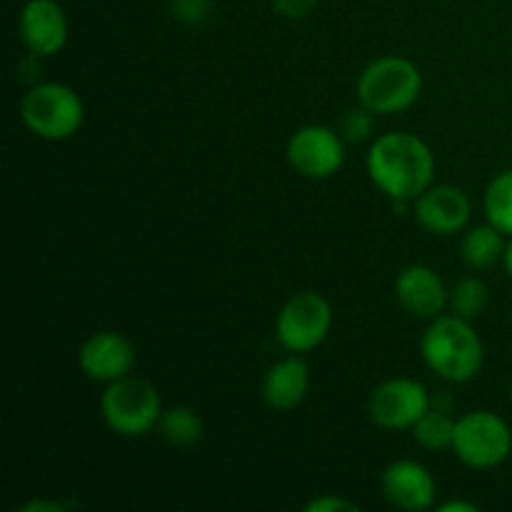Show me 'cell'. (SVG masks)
<instances>
[{"label": "cell", "instance_id": "obj_1", "mask_svg": "<svg viewBox=\"0 0 512 512\" xmlns=\"http://www.w3.org/2000/svg\"><path fill=\"white\" fill-rule=\"evenodd\" d=\"M368 175L375 188L393 203H413L433 185L435 155L423 138L413 133H385L370 145Z\"/></svg>", "mask_w": 512, "mask_h": 512}, {"label": "cell", "instance_id": "obj_2", "mask_svg": "<svg viewBox=\"0 0 512 512\" xmlns=\"http://www.w3.org/2000/svg\"><path fill=\"white\" fill-rule=\"evenodd\" d=\"M425 368L445 383H470L485 365V345L473 323L460 315H438L420 338Z\"/></svg>", "mask_w": 512, "mask_h": 512}, {"label": "cell", "instance_id": "obj_3", "mask_svg": "<svg viewBox=\"0 0 512 512\" xmlns=\"http://www.w3.org/2000/svg\"><path fill=\"white\" fill-rule=\"evenodd\" d=\"M423 93V73L400 55H383L365 65L358 78V103L375 115H395L413 108Z\"/></svg>", "mask_w": 512, "mask_h": 512}, {"label": "cell", "instance_id": "obj_4", "mask_svg": "<svg viewBox=\"0 0 512 512\" xmlns=\"http://www.w3.org/2000/svg\"><path fill=\"white\" fill-rule=\"evenodd\" d=\"M20 120L40 140H70L85 123L83 98L65 83H35L20 100Z\"/></svg>", "mask_w": 512, "mask_h": 512}, {"label": "cell", "instance_id": "obj_5", "mask_svg": "<svg viewBox=\"0 0 512 512\" xmlns=\"http://www.w3.org/2000/svg\"><path fill=\"white\" fill-rule=\"evenodd\" d=\"M100 415L120 438H143L158 428L163 403L150 380L125 375L105 385L100 395Z\"/></svg>", "mask_w": 512, "mask_h": 512}, {"label": "cell", "instance_id": "obj_6", "mask_svg": "<svg viewBox=\"0 0 512 512\" xmlns=\"http://www.w3.org/2000/svg\"><path fill=\"white\" fill-rule=\"evenodd\" d=\"M455 458L473 470H493L512 453L510 425L493 410H470L455 420Z\"/></svg>", "mask_w": 512, "mask_h": 512}, {"label": "cell", "instance_id": "obj_7", "mask_svg": "<svg viewBox=\"0 0 512 512\" xmlns=\"http://www.w3.org/2000/svg\"><path fill=\"white\" fill-rule=\"evenodd\" d=\"M333 328V308L315 290L295 293L275 318V338L288 353H310L320 348Z\"/></svg>", "mask_w": 512, "mask_h": 512}, {"label": "cell", "instance_id": "obj_8", "mask_svg": "<svg viewBox=\"0 0 512 512\" xmlns=\"http://www.w3.org/2000/svg\"><path fill=\"white\" fill-rule=\"evenodd\" d=\"M433 408L428 388L413 378H390L375 385L368 398V418L383 430H413Z\"/></svg>", "mask_w": 512, "mask_h": 512}, {"label": "cell", "instance_id": "obj_9", "mask_svg": "<svg viewBox=\"0 0 512 512\" xmlns=\"http://www.w3.org/2000/svg\"><path fill=\"white\" fill-rule=\"evenodd\" d=\"M288 163L295 173L310 180H328L343 168L345 140L328 125H305L288 140Z\"/></svg>", "mask_w": 512, "mask_h": 512}, {"label": "cell", "instance_id": "obj_10", "mask_svg": "<svg viewBox=\"0 0 512 512\" xmlns=\"http://www.w3.org/2000/svg\"><path fill=\"white\" fill-rule=\"evenodd\" d=\"M135 363H138V353H135L133 340L120 330L93 333L78 350V365L85 378L103 385L133 375Z\"/></svg>", "mask_w": 512, "mask_h": 512}, {"label": "cell", "instance_id": "obj_11", "mask_svg": "<svg viewBox=\"0 0 512 512\" xmlns=\"http://www.w3.org/2000/svg\"><path fill=\"white\" fill-rule=\"evenodd\" d=\"M18 33L33 58H53L68 43V15L58 0H28L20 8Z\"/></svg>", "mask_w": 512, "mask_h": 512}, {"label": "cell", "instance_id": "obj_12", "mask_svg": "<svg viewBox=\"0 0 512 512\" xmlns=\"http://www.w3.org/2000/svg\"><path fill=\"white\" fill-rule=\"evenodd\" d=\"M415 220L433 235L463 233L473 215L468 193L455 185H430L423 195L413 200Z\"/></svg>", "mask_w": 512, "mask_h": 512}, {"label": "cell", "instance_id": "obj_13", "mask_svg": "<svg viewBox=\"0 0 512 512\" xmlns=\"http://www.w3.org/2000/svg\"><path fill=\"white\" fill-rule=\"evenodd\" d=\"M385 500L395 510L423 512L430 510L438 498V485L430 470L415 460H395L383 470L380 478Z\"/></svg>", "mask_w": 512, "mask_h": 512}, {"label": "cell", "instance_id": "obj_14", "mask_svg": "<svg viewBox=\"0 0 512 512\" xmlns=\"http://www.w3.org/2000/svg\"><path fill=\"white\" fill-rule=\"evenodd\" d=\"M395 298L413 318L433 320L450 305V290L430 265H408L395 278Z\"/></svg>", "mask_w": 512, "mask_h": 512}, {"label": "cell", "instance_id": "obj_15", "mask_svg": "<svg viewBox=\"0 0 512 512\" xmlns=\"http://www.w3.org/2000/svg\"><path fill=\"white\" fill-rule=\"evenodd\" d=\"M310 390V368L298 353L290 358L278 360L273 368L265 373L260 393L263 400L273 410H293L308 398Z\"/></svg>", "mask_w": 512, "mask_h": 512}, {"label": "cell", "instance_id": "obj_16", "mask_svg": "<svg viewBox=\"0 0 512 512\" xmlns=\"http://www.w3.org/2000/svg\"><path fill=\"white\" fill-rule=\"evenodd\" d=\"M505 238L508 235L500 233L495 225H475L460 240V258L465 260V265L473 270H490L495 265L503 263L505 255Z\"/></svg>", "mask_w": 512, "mask_h": 512}, {"label": "cell", "instance_id": "obj_17", "mask_svg": "<svg viewBox=\"0 0 512 512\" xmlns=\"http://www.w3.org/2000/svg\"><path fill=\"white\" fill-rule=\"evenodd\" d=\"M155 430L173 448H190V445L200 443L205 435L203 418L193 408H185V405H175V408L163 410Z\"/></svg>", "mask_w": 512, "mask_h": 512}, {"label": "cell", "instance_id": "obj_18", "mask_svg": "<svg viewBox=\"0 0 512 512\" xmlns=\"http://www.w3.org/2000/svg\"><path fill=\"white\" fill-rule=\"evenodd\" d=\"M483 210L490 225L512 238V168L490 180L483 195Z\"/></svg>", "mask_w": 512, "mask_h": 512}, {"label": "cell", "instance_id": "obj_19", "mask_svg": "<svg viewBox=\"0 0 512 512\" xmlns=\"http://www.w3.org/2000/svg\"><path fill=\"white\" fill-rule=\"evenodd\" d=\"M413 438L420 448L430 450V453H440V450H453L455 440V418H450L448 410L430 408L418 423L413 425Z\"/></svg>", "mask_w": 512, "mask_h": 512}, {"label": "cell", "instance_id": "obj_20", "mask_svg": "<svg viewBox=\"0 0 512 512\" xmlns=\"http://www.w3.org/2000/svg\"><path fill=\"white\" fill-rule=\"evenodd\" d=\"M490 303V288L485 280L475 278V275H468V278L458 280L450 290V310L460 318L470 320L473 323L475 318L485 313Z\"/></svg>", "mask_w": 512, "mask_h": 512}, {"label": "cell", "instance_id": "obj_21", "mask_svg": "<svg viewBox=\"0 0 512 512\" xmlns=\"http://www.w3.org/2000/svg\"><path fill=\"white\" fill-rule=\"evenodd\" d=\"M375 130V113L368 110L365 105L348 110L340 123V135H343L345 143H365V140L373 135Z\"/></svg>", "mask_w": 512, "mask_h": 512}, {"label": "cell", "instance_id": "obj_22", "mask_svg": "<svg viewBox=\"0 0 512 512\" xmlns=\"http://www.w3.org/2000/svg\"><path fill=\"white\" fill-rule=\"evenodd\" d=\"M305 512H360V505L340 495H320L305 505Z\"/></svg>", "mask_w": 512, "mask_h": 512}, {"label": "cell", "instance_id": "obj_23", "mask_svg": "<svg viewBox=\"0 0 512 512\" xmlns=\"http://www.w3.org/2000/svg\"><path fill=\"white\" fill-rule=\"evenodd\" d=\"M318 0H273V10L280 18L303 20L315 10Z\"/></svg>", "mask_w": 512, "mask_h": 512}, {"label": "cell", "instance_id": "obj_24", "mask_svg": "<svg viewBox=\"0 0 512 512\" xmlns=\"http://www.w3.org/2000/svg\"><path fill=\"white\" fill-rule=\"evenodd\" d=\"M210 0H173V10L185 23H200L208 15Z\"/></svg>", "mask_w": 512, "mask_h": 512}, {"label": "cell", "instance_id": "obj_25", "mask_svg": "<svg viewBox=\"0 0 512 512\" xmlns=\"http://www.w3.org/2000/svg\"><path fill=\"white\" fill-rule=\"evenodd\" d=\"M23 512H40V510H48V512H63L65 510V505L63 503H48V500H33V503H28V505H23V508H20Z\"/></svg>", "mask_w": 512, "mask_h": 512}, {"label": "cell", "instance_id": "obj_26", "mask_svg": "<svg viewBox=\"0 0 512 512\" xmlns=\"http://www.w3.org/2000/svg\"><path fill=\"white\" fill-rule=\"evenodd\" d=\"M440 512H478V505L463 503V500H450V503H440Z\"/></svg>", "mask_w": 512, "mask_h": 512}, {"label": "cell", "instance_id": "obj_27", "mask_svg": "<svg viewBox=\"0 0 512 512\" xmlns=\"http://www.w3.org/2000/svg\"><path fill=\"white\" fill-rule=\"evenodd\" d=\"M503 268L505 273L512 278V238L508 240V245H505V255H503Z\"/></svg>", "mask_w": 512, "mask_h": 512}, {"label": "cell", "instance_id": "obj_28", "mask_svg": "<svg viewBox=\"0 0 512 512\" xmlns=\"http://www.w3.org/2000/svg\"><path fill=\"white\" fill-rule=\"evenodd\" d=\"M510 400H512V383H510Z\"/></svg>", "mask_w": 512, "mask_h": 512}]
</instances>
